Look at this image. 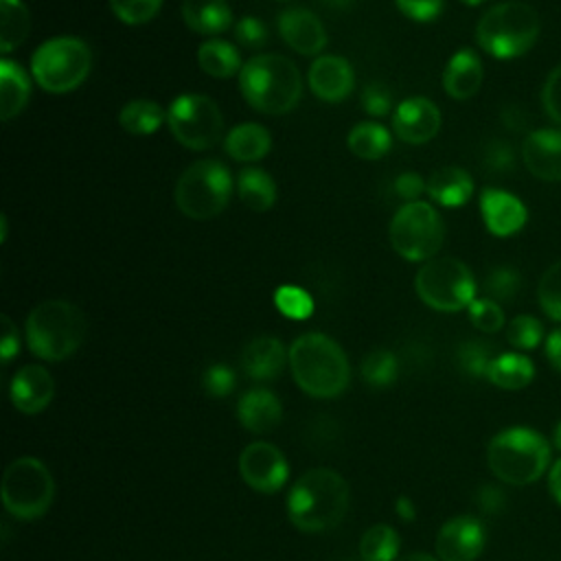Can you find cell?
<instances>
[{"mask_svg":"<svg viewBox=\"0 0 561 561\" xmlns=\"http://www.w3.org/2000/svg\"><path fill=\"white\" fill-rule=\"evenodd\" d=\"M539 28V15L530 4L508 0L482 13L476 26V42L495 59H515L535 46Z\"/></svg>","mask_w":561,"mask_h":561,"instance_id":"8992f818","label":"cell"},{"mask_svg":"<svg viewBox=\"0 0 561 561\" xmlns=\"http://www.w3.org/2000/svg\"><path fill=\"white\" fill-rule=\"evenodd\" d=\"M31 96V79L24 68L4 57L0 59V114L2 121L15 118L28 103Z\"/></svg>","mask_w":561,"mask_h":561,"instance_id":"d4e9b609","label":"cell"},{"mask_svg":"<svg viewBox=\"0 0 561 561\" xmlns=\"http://www.w3.org/2000/svg\"><path fill=\"white\" fill-rule=\"evenodd\" d=\"M31 31V13L22 0H0V53L15 50Z\"/></svg>","mask_w":561,"mask_h":561,"instance_id":"1f68e13d","label":"cell"},{"mask_svg":"<svg viewBox=\"0 0 561 561\" xmlns=\"http://www.w3.org/2000/svg\"><path fill=\"white\" fill-rule=\"evenodd\" d=\"M486 465L502 482L524 486L546 473L550 465V445L530 427H508L489 440Z\"/></svg>","mask_w":561,"mask_h":561,"instance_id":"5b68a950","label":"cell"},{"mask_svg":"<svg viewBox=\"0 0 561 561\" xmlns=\"http://www.w3.org/2000/svg\"><path fill=\"white\" fill-rule=\"evenodd\" d=\"M182 18L199 35H219L232 24V11L226 0H184Z\"/></svg>","mask_w":561,"mask_h":561,"instance_id":"4316f807","label":"cell"},{"mask_svg":"<svg viewBox=\"0 0 561 561\" xmlns=\"http://www.w3.org/2000/svg\"><path fill=\"white\" fill-rule=\"evenodd\" d=\"M535 377L533 362L522 353H500L489 366L486 379L504 390L526 388Z\"/></svg>","mask_w":561,"mask_h":561,"instance_id":"f1b7e54d","label":"cell"},{"mask_svg":"<svg viewBox=\"0 0 561 561\" xmlns=\"http://www.w3.org/2000/svg\"><path fill=\"white\" fill-rule=\"evenodd\" d=\"M362 379L373 386V388H388L390 383H394L397 375H399V362L397 355L388 348H375L370 351L359 366Z\"/></svg>","mask_w":561,"mask_h":561,"instance_id":"e575fe53","label":"cell"},{"mask_svg":"<svg viewBox=\"0 0 561 561\" xmlns=\"http://www.w3.org/2000/svg\"><path fill=\"white\" fill-rule=\"evenodd\" d=\"M167 125L182 147L204 151L219 142L224 116L210 96L186 92L171 101L167 110Z\"/></svg>","mask_w":561,"mask_h":561,"instance_id":"7c38bea8","label":"cell"},{"mask_svg":"<svg viewBox=\"0 0 561 561\" xmlns=\"http://www.w3.org/2000/svg\"><path fill=\"white\" fill-rule=\"evenodd\" d=\"M364 561H394L399 554V535L392 526L375 524L359 539Z\"/></svg>","mask_w":561,"mask_h":561,"instance_id":"836d02e7","label":"cell"},{"mask_svg":"<svg viewBox=\"0 0 561 561\" xmlns=\"http://www.w3.org/2000/svg\"><path fill=\"white\" fill-rule=\"evenodd\" d=\"M92 68L90 46L72 35H59L42 42L31 57L35 83L53 94H66L79 88Z\"/></svg>","mask_w":561,"mask_h":561,"instance_id":"52a82bcc","label":"cell"},{"mask_svg":"<svg viewBox=\"0 0 561 561\" xmlns=\"http://www.w3.org/2000/svg\"><path fill=\"white\" fill-rule=\"evenodd\" d=\"M346 145H348L351 153H355L357 158L379 160L390 151L392 136L383 125H379L375 121H364V123H357L348 131Z\"/></svg>","mask_w":561,"mask_h":561,"instance_id":"4dcf8cb0","label":"cell"},{"mask_svg":"<svg viewBox=\"0 0 561 561\" xmlns=\"http://www.w3.org/2000/svg\"><path fill=\"white\" fill-rule=\"evenodd\" d=\"M311 92L327 101V103H340L344 101L355 85V72L351 61H346L340 55H320L309 66L307 75Z\"/></svg>","mask_w":561,"mask_h":561,"instance_id":"ac0fdd59","label":"cell"},{"mask_svg":"<svg viewBox=\"0 0 561 561\" xmlns=\"http://www.w3.org/2000/svg\"><path fill=\"white\" fill-rule=\"evenodd\" d=\"M110 7L121 22L138 26L149 22L160 11L162 0H110Z\"/></svg>","mask_w":561,"mask_h":561,"instance_id":"b9f144b4","label":"cell"},{"mask_svg":"<svg viewBox=\"0 0 561 561\" xmlns=\"http://www.w3.org/2000/svg\"><path fill=\"white\" fill-rule=\"evenodd\" d=\"M392 107V96H390V90L381 83H368L364 90H362V110L370 116H386Z\"/></svg>","mask_w":561,"mask_h":561,"instance_id":"bcb514c9","label":"cell"},{"mask_svg":"<svg viewBox=\"0 0 561 561\" xmlns=\"http://www.w3.org/2000/svg\"><path fill=\"white\" fill-rule=\"evenodd\" d=\"M226 153L237 162H256L272 149L270 131L259 123L234 125L224 138Z\"/></svg>","mask_w":561,"mask_h":561,"instance_id":"484cf974","label":"cell"},{"mask_svg":"<svg viewBox=\"0 0 561 561\" xmlns=\"http://www.w3.org/2000/svg\"><path fill=\"white\" fill-rule=\"evenodd\" d=\"M476 502L478 506L484 511V513H500L506 504V495L497 489V486H482L476 495Z\"/></svg>","mask_w":561,"mask_h":561,"instance_id":"816d5d0a","label":"cell"},{"mask_svg":"<svg viewBox=\"0 0 561 561\" xmlns=\"http://www.w3.org/2000/svg\"><path fill=\"white\" fill-rule=\"evenodd\" d=\"M232 178L224 162L204 158L188 164L175 182L173 199L188 219L206 221L217 217L230 199Z\"/></svg>","mask_w":561,"mask_h":561,"instance_id":"ba28073f","label":"cell"},{"mask_svg":"<svg viewBox=\"0 0 561 561\" xmlns=\"http://www.w3.org/2000/svg\"><path fill=\"white\" fill-rule=\"evenodd\" d=\"M287 353L278 337L274 335H261L248 342V346L241 353V366L245 375L254 381H272L280 375L285 366Z\"/></svg>","mask_w":561,"mask_h":561,"instance_id":"603a6c76","label":"cell"},{"mask_svg":"<svg viewBox=\"0 0 561 561\" xmlns=\"http://www.w3.org/2000/svg\"><path fill=\"white\" fill-rule=\"evenodd\" d=\"M440 129V110L425 96H410L394 107L392 131L408 145H423Z\"/></svg>","mask_w":561,"mask_h":561,"instance_id":"9a60e30c","label":"cell"},{"mask_svg":"<svg viewBox=\"0 0 561 561\" xmlns=\"http://www.w3.org/2000/svg\"><path fill=\"white\" fill-rule=\"evenodd\" d=\"M322 2L333 9H348L353 4V0H322Z\"/></svg>","mask_w":561,"mask_h":561,"instance_id":"680465c9","label":"cell"},{"mask_svg":"<svg viewBox=\"0 0 561 561\" xmlns=\"http://www.w3.org/2000/svg\"><path fill=\"white\" fill-rule=\"evenodd\" d=\"M239 90L256 112L280 116L298 105L302 96V77L289 57L263 53L243 64L239 72Z\"/></svg>","mask_w":561,"mask_h":561,"instance_id":"3957f363","label":"cell"},{"mask_svg":"<svg viewBox=\"0 0 561 561\" xmlns=\"http://www.w3.org/2000/svg\"><path fill=\"white\" fill-rule=\"evenodd\" d=\"M394 561H436V559L430 557V554H425V552H410V554L397 557Z\"/></svg>","mask_w":561,"mask_h":561,"instance_id":"6f0895ef","label":"cell"},{"mask_svg":"<svg viewBox=\"0 0 561 561\" xmlns=\"http://www.w3.org/2000/svg\"><path fill=\"white\" fill-rule=\"evenodd\" d=\"M541 105L548 118L561 127V64L554 66L543 81Z\"/></svg>","mask_w":561,"mask_h":561,"instance_id":"f6af8a7d","label":"cell"},{"mask_svg":"<svg viewBox=\"0 0 561 561\" xmlns=\"http://www.w3.org/2000/svg\"><path fill=\"white\" fill-rule=\"evenodd\" d=\"M546 357L561 373V327L546 337Z\"/></svg>","mask_w":561,"mask_h":561,"instance_id":"db71d44e","label":"cell"},{"mask_svg":"<svg viewBox=\"0 0 561 561\" xmlns=\"http://www.w3.org/2000/svg\"><path fill=\"white\" fill-rule=\"evenodd\" d=\"M20 351V337H18V329L11 322L9 316H2V342H0V355L2 362L9 364L13 359V355H18Z\"/></svg>","mask_w":561,"mask_h":561,"instance_id":"f907efd6","label":"cell"},{"mask_svg":"<svg viewBox=\"0 0 561 561\" xmlns=\"http://www.w3.org/2000/svg\"><path fill=\"white\" fill-rule=\"evenodd\" d=\"M397 515H399L403 522H414L416 511H414V504L410 502V497H405V495L397 497Z\"/></svg>","mask_w":561,"mask_h":561,"instance_id":"9f6ffc18","label":"cell"},{"mask_svg":"<svg viewBox=\"0 0 561 561\" xmlns=\"http://www.w3.org/2000/svg\"><path fill=\"white\" fill-rule=\"evenodd\" d=\"M493 344L484 342V340H465L458 351H456V362H458V368L467 375V377H473V379H480V377H486L489 373V366L491 362L495 359V353H493Z\"/></svg>","mask_w":561,"mask_h":561,"instance_id":"d590c367","label":"cell"},{"mask_svg":"<svg viewBox=\"0 0 561 561\" xmlns=\"http://www.w3.org/2000/svg\"><path fill=\"white\" fill-rule=\"evenodd\" d=\"M287 362L294 381L309 397L333 399L348 388L351 366L346 353L324 333L298 335L287 351Z\"/></svg>","mask_w":561,"mask_h":561,"instance_id":"6da1fadb","label":"cell"},{"mask_svg":"<svg viewBox=\"0 0 561 561\" xmlns=\"http://www.w3.org/2000/svg\"><path fill=\"white\" fill-rule=\"evenodd\" d=\"M239 199L254 213H263L276 202V184L272 175L259 167H245L237 175Z\"/></svg>","mask_w":561,"mask_h":561,"instance_id":"83f0119b","label":"cell"},{"mask_svg":"<svg viewBox=\"0 0 561 561\" xmlns=\"http://www.w3.org/2000/svg\"><path fill=\"white\" fill-rule=\"evenodd\" d=\"M552 443H554V447L561 451V421L557 423V427H554V432H552Z\"/></svg>","mask_w":561,"mask_h":561,"instance_id":"91938a15","label":"cell"},{"mask_svg":"<svg viewBox=\"0 0 561 561\" xmlns=\"http://www.w3.org/2000/svg\"><path fill=\"white\" fill-rule=\"evenodd\" d=\"M484 526L478 517L458 515L447 519L436 535V554L440 561H476L484 548Z\"/></svg>","mask_w":561,"mask_h":561,"instance_id":"5bb4252c","label":"cell"},{"mask_svg":"<svg viewBox=\"0 0 561 561\" xmlns=\"http://www.w3.org/2000/svg\"><path fill=\"white\" fill-rule=\"evenodd\" d=\"M390 243L394 252L412 263L436 256L445 241V226L438 210L427 202L403 204L390 221Z\"/></svg>","mask_w":561,"mask_h":561,"instance_id":"8fae6325","label":"cell"},{"mask_svg":"<svg viewBox=\"0 0 561 561\" xmlns=\"http://www.w3.org/2000/svg\"><path fill=\"white\" fill-rule=\"evenodd\" d=\"M11 403L24 414L42 412L55 397V379L39 364L22 366L9 386Z\"/></svg>","mask_w":561,"mask_h":561,"instance_id":"ffe728a7","label":"cell"},{"mask_svg":"<svg viewBox=\"0 0 561 561\" xmlns=\"http://www.w3.org/2000/svg\"><path fill=\"white\" fill-rule=\"evenodd\" d=\"M162 121H167V112L151 99H134L125 103L118 112V123L127 134L149 136L153 134Z\"/></svg>","mask_w":561,"mask_h":561,"instance_id":"d6a6232c","label":"cell"},{"mask_svg":"<svg viewBox=\"0 0 561 561\" xmlns=\"http://www.w3.org/2000/svg\"><path fill=\"white\" fill-rule=\"evenodd\" d=\"M416 296L434 311L454 313L476 300V278L471 270L454 256H434L414 276Z\"/></svg>","mask_w":561,"mask_h":561,"instance_id":"9c48e42d","label":"cell"},{"mask_svg":"<svg viewBox=\"0 0 561 561\" xmlns=\"http://www.w3.org/2000/svg\"><path fill=\"white\" fill-rule=\"evenodd\" d=\"M500 118H502L504 127H508V129H513V131H524V129H526V125H528V116H526V112H524L519 105H515V103L504 105V107H502Z\"/></svg>","mask_w":561,"mask_h":561,"instance_id":"f5cc1de1","label":"cell"},{"mask_svg":"<svg viewBox=\"0 0 561 561\" xmlns=\"http://www.w3.org/2000/svg\"><path fill=\"white\" fill-rule=\"evenodd\" d=\"M480 215L486 230L495 237L517 234L528 219V210L517 195L493 186L480 193Z\"/></svg>","mask_w":561,"mask_h":561,"instance_id":"2e32d148","label":"cell"},{"mask_svg":"<svg viewBox=\"0 0 561 561\" xmlns=\"http://www.w3.org/2000/svg\"><path fill=\"white\" fill-rule=\"evenodd\" d=\"M425 184H427V182H425L419 173L408 171V173L397 175V180H394V193H397L399 197H403L405 202H416L419 195L425 191Z\"/></svg>","mask_w":561,"mask_h":561,"instance_id":"681fc988","label":"cell"},{"mask_svg":"<svg viewBox=\"0 0 561 561\" xmlns=\"http://www.w3.org/2000/svg\"><path fill=\"white\" fill-rule=\"evenodd\" d=\"M482 289L486 298L495 302H511L522 289V276L511 265H495L486 272L482 280Z\"/></svg>","mask_w":561,"mask_h":561,"instance_id":"8d00e7d4","label":"cell"},{"mask_svg":"<svg viewBox=\"0 0 561 561\" xmlns=\"http://www.w3.org/2000/svg\"><path fill=\"white\" fill-rule=\"evenodd\" d=\"M234 37L245 48H259L267 39V28L259 18L245 15L234 24Z\"/></svg>","mask_w":561,"mask_h":561,"instance_id":"7dc6e473","label":"cell"},{"mask_svg":"<svg viewBox=\"0 0 561 561\" xmlns=\"http://www.w3.org/2000/svg\"><path fill=\"white\" fill-rule=\"evenodd\" d=\"M197 64L206 75L215 79H228L239 75L243 68L239 50L224 39H206L197 48Z\"/></svg>","mask_w":561,"mask_h":561,"instance_id":"f546056e","label":"cell"},{"mask_svg":"<svg viewBox=\"0 0 561 561\" xmlns=\"http://www.w3.org/2000/svg\"><path fill=\"white\" fill-rule=\"evenodd\" d=\"M239 423L252 434L272 432L283 419V405L278 397L267 388H252L241 394L237 405Z\"/></svg>","mask_w":561,"mask_h":561,"instance_id":"44dd1931","label":"cell"},{"mask_svg":"<svg viewBox=\"0 0 561 561\" xmlns=\"http://www.w3.org/2000/svg\"><path fill=\"white\" fill-rule=\"evenodd\" d=\"M515 160H517L515 147L506 140H500V138L486 142V147L482 151V167L491 175L511 173L515 169Z\"/></svg>","mask_w":561,"mask_h":561,"instance_id":"7bdbcfd3","label":"cell"},{"mask_svg":"<svg viewBox=\"0 0 561 561\" xmlns=\"http://www.w3.org/2000/svg\"><path fill=\"white\" fill-rule=\"evenodd\" d=\"M239 473L250 489L259 493H274L287 482L289 467L276 445L256 440L241 451Z\"/></svg>","mask_w":561,"mask_h":561,"instance_id":"4fadbf2b","label":"cell"},{"mask_svg":"<svg viewBox=\"0 0 561 561\" xmlns=\"http://www.w3.org/2000/svg\"><path fill=\"white\" fill-rule=\"evenodd\" d=\"M537 300L541 311L561 322V261L552 263L539 278L537 287Z\"/></svg>","mask_w":561,"mask_h":561,"instance_id":"74e56055","label":"cell"},{"mask_svg":"<svg viewBox=\"0 0 561 561\" xmlns=\"http://www.w3.org/2000/svg\"><path fill=\"white\" fill-rule=\"evenodd\" d=\"M460 2H465V4H469V7H478V4H482L484 0H460Z\"/></svg>","mask_w":561,"mask_h":561,"instance_id":"94428289","label":"cell"},{"mask_svg":"<svg viewBox=\"0 0 561 561\" xmlns=\"http://www.w3.org/2000/svg\"><path fill=\"white\" fill-rule=\"evenodd\" d=\"M482 61L471 48L454 53L443 70V88L456 101H467L476 96L482 85Z\"/></svg>","mask_w":561,"mask_h":561,"instance_id":"7402d4cb","label":"cell"},{"mask_svg":"<svg viewBox=\"0 0 561 561\" xmlns=\"http://www.w3.org/2000/svg\"><path fill=\"white\" fill-rule=\"evenodd\" d=\"M543 337V327L535 316H515L508 327H506V340L511 346L519 348V351H530L535 346H539Z\"/></svg>","mask_w":561,"mask_h":561,"instance_id":"ab89813d","label":"cell"},{"mask_svg":"<svg viewBox=\"0 0 561 561\" xmlns=\"http://www.w3.org/2000/svg\"><path fill=\"white\" fill-rule=\"evenodd\" d=\"M425 191L432 197V202L447 208H458L471 199L473 180L460 167H440L430 175Z\"/></svg>","mask_w":561,"mask_h":561,"instance_id":"cb8c5ba5","label":"cell"},{"mask_svg":"<svg viewBox=\"0 0 561 561\" xmlns=\"http://www.w3.org/2000/svg\"><path fill=\"white\" fill-rule=\"evenodd\" d=\"M274 305L283 316L291 320H305L313 313V298L298 285H280L274 291Z\"/></svg>","mask_w":561,"mask_h":561,"instance_id":"f35d334b","label":"cell"},{"mask_svg":"<svg viewBox=\"0 0 561 561\" xmlns=\"http://www.w3.org/2000/svg\"><path fill=\"white\" fill-rule=\"evenodd\" d=\"M524 167L543 182H561V129H535L522 142Z\"/></svg>","mask_w":561,"mask_h":561,"instance_id":"d6986e66","label":"cell"},{"mask_svg":"<svg viewBox=\"0 0 561 561\" xmlns=\"http://www.w3.org/2000/svg\"><path fill=\"white\" fill-rule=\"evenodd\" d=\"M548 486H550V493L552 497L561 504V458L554 460L550 473H548Z\"/></svg>","mask_w":561,"mask_h":561,"instance_id":"11a10c76","label":"cell"},{"mask_svg":"<svg viewBox=\"0 0 561 561\" xmlns=\"http://www.w3.org/2000/svg\"><path fill=\"white\" fill-rule=\"evenodd\" d=\"M283 42L300 55H318L327 46V31L320 18L307 7H287L276 18Z\"/></svg>","mask_w":561,"mask_h":561,"instance_id":"e0dca14e","label":"cell"},{"mask_svg":"<svg viewBox=\"0 0 561 561\" xmlns=\"http://www.w3.org/2000/svg\"><path fill=\"white\" fill-rule=\"evenodd\" d=\"M88 333L83 311L68 300H44L26 318V342L33 355L61 362L77 353Z\"/></svg>","mask_w":561,"mask_h":561,"instance_id":"277c9868","label":"cell"},{"mask_svg":"<svg viewBox=\"0 0 561 561\" xmlns=\"http://www.w3.org/2000/svg\"><path fill=\"white\" fill-rule=\"evenodd\" d=\"M0 495L7 513L13 517L37 519L53 504L55 480L39 458L20 456L4 469Z\"/></svg>","mask_w":561,"mask_h":561,"instance_id":"30bf717a","label":"cell"},{"mask_svg":"<svg viewBox=\"0 0 561 561\" xmlns=\"http://www.w3.org/2000/svg\"><path fill=\"white\" fill-rule=\"evenodd\" d=\"M394 4L414 22H432L443 11V0H394Z\"/></svg>","mask_w":561,"mask_h":561,"instance_id":"c3c4849f","label":"cell"},{"mask_svg":"<svg viewBox=\"0 0 561 561\" xmlns=\"http://www.w3.org/2000/svg\"><path fill=\"white\" fill-rule=\"evenodd\" d=\"M351 502L346 480L327 467L305 471L287 495V515L298 530L324 533L335 528Z\"/></svg>","mask_w":561,"mask_h":561,"instance_id":"7a4b0ae2","label":"cell"},{"mask_svg":"<svg viewBox=\"0 0 561 561\" xmlns=\"http://www.w3.org/2000/svg\"><path fill=\"white\" fill-rule=\"evenodd\" d=\"M234 383H237V377H234V370L228 368L226 364H213L204 370L202 375V386H204V392L215 397V399H224L228 397L232 390H234Z\"/></svg>","mask_w":561,"mask_h":561,"instance_id":"ee69618b","label":"cell"},{"mask_svg":"<svg viewBox=\"0 0 561 561\" xmlns=\"http://www.w3.org/2000/svg\"><path fill=\"white\" fill-rule=\"evenodd\" d=\"M469 320L471 324L482 331V333H495L504 327V311L500 307V302L491 300V298H476L469 307H467Z\"/></svg>","mask_w":561,"mask_h":561,"instance_id":"60d3db41","label":"cell"}]
</instances>
